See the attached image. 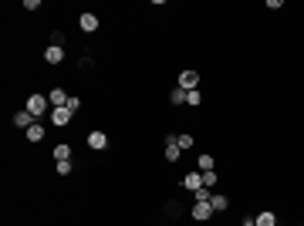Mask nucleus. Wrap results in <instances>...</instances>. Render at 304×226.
Returning a JSON list of instances; mask_svg holds the SVG:
<instances>
[{
  "label": "nucleus",
  "instance_id": "f257e3e1",
  "mask_svg": "<svg viewBox=\"0 0 304 226\" xmlns=\"http://www.w3.org/2000/svg\"><path fill=\"white\" fill-rule=\"evenodd\" d=\"M24 108H27L34 118H44V115H51V102H47V95H37V91H34L31 98L24 102Z\"/></svg>",
  "mask_w": 304,
  "mask_h": 226
},
{
  "label": "nucleus",
  "instance_id": "f03ea898",
  "mask_svg": "<svg viewBox=\"0 0 304 226\" xmlns=\"http://www.w3.org/2000/svg\"><path fill=\"white\" fill-rule=\"evenodd\" d=\"M179 88H183V91L200 88V74H196L193 68H183V71H179Z\"/></svg>",
  "mask_w": 304,
  "mask_h": 226
},
{
  "label": "nucleus",
  "instance_id": "7ed1b4c3",
  "mask_svg": "<svg viewBox=\"0 0 304 226\" xmlns=\"http://www.w3.org/2000/svg\"><path fill=\"white\" fill-rule=\"evenodd\" d=\"M98 14H91V11H85V14H81V17H78V27H81V31H85V34H95V31H98Z\"/></svg>",
  "mask_w": 304,
  "mask_h": 226
},
{
  "label": "nucleus",
  "instance_id": "20e7f679",
  "mask_svg": "<svg viewBox=\"0 0 304 226\" xmlns=\"http://www.w3.org/2000/svg\"><path fill=\"white\" fill-rule=\"evenodd\" d=\"M51 125H57V128H65V125H71V118H75V112H68V108H51Z\"/></svg>",
  "mask_w": 304,
  "mask_h": 226
},
{
  "label": "nucleus",
  "instance_id": "39448f33",
  "mask_svg": "<svg viewBox=\"0 0 304 226\" xmlns=\"http://www.w3.org/2000/svg\"><path fill=\"white\" fill-rule=\"evenodd\" d=\"M183 189L186 192H196V189H203V172H186V176H183Z\"/></svg>",
  "mask_w": 304,
  "mask_h": 226
},
{
  "label": "nucleus",
  "instance_id": "423d86ee",
  "mask_svg": "<svg viewBox=\"0 0 304 226\" xmlns=\"http://www.w3.org/2000/svg\"><path fill=\"white\" fill-rule=\"evenodd\" d=\"M88 148H95V152H101V148H108V135H105L101 128L88 132Z\"/></svg>",
  "mask_w": 304,
  "mask_h": 226
},
{
  "label": "nucleus",
  "instance_id": "0eeeda50",
  "mask_svg": "<svg viewBox=\"0 0 304 226\" xmlns=\"http://www.w3.org/2000/svg\"><path fill=\"white\" fill-rule=\"evenodd\" d=\"M193 219H200V223H206V219H213V206L210 203H193Z\"/></svg>",
  "mask_w": 304,
  "mask_h": 226
},
{
  "label": "nucleus",
  "instance_id": "6e6552de",
  "mask_svg": "<svg viewBox=\"0 0 304 226\" xmlns=\"http://www.w3.org/2000/svg\"><path fill=\"white\" fill-rule=\"evenodd\" d=\"M68 98H71V95H68L65 88H51V91H47V102H51V108H65Z\"/></svg>",
  "mask_w": 304,
  "mask_h": 226
},
{
  "label": "nucleus",
  "instance_id": "1a4fd4ad",
  "mask_svg": "<svg viewBox=\"0 0 304 226\" xmlns=\"http://www.w3.org/2000/svg\"><path fill=\"white\" fill-rule=\"evenodd\" d=\"M44 61H47V64H61V61H65V47L47 44V47H44Z\"/></svg>",
  "mask_w": 304,
  "mask_h": 226
},
{
  "label": "nucleus",
  "instance_id": "9d476101",
  "mask_svg": "<svg viewBox=\"0 0 304 226\" xmlns=\"http://www.w3.org/2000/svg\"><path fill=\"white\" fill-rule=\"evenodd\" d=\"M183 148L176 145V135H166V162H179Z\"/></svg>",
  "mask_w": 304,
  "mask_h": 226
},
{
  "label": "nucleus",
  "instance_id": "9b49d317",
  "mask_svg": "<svg viewBox=\"0 0 304 226\" xmlns=\"http://www.w3.org/2000/svg\"><path fill=\"white\" fill-rule=\"evenodd\" d=\"M24 135H27V142H31V145H34V142H44L47 128H44V125H41V122H34L31 128H27V132H24Z\"/></svg>",
  "mask_w": 304,
  "mask_h": 226
},
{
  "label": "nucleus",
  "instance_id": "f8f14e48",
  "mask_svg": "<svg viewBox=\"0 0 304 226\" xmlns=\"http://www.w3.org/2000/svg\"><path fill=\"white\" fill-rule=\"evenodd\" d=\"M34 122H37V118H34V115L27 112V108H21V112L14 115V125H17V128H24V132H27V128H31Z\"/></svg>",
  "mask_w": 304,
  "mask_h": 226
},
{
  "label": "nucleus",
  "instance_id": "ddd939ff",
  "mask_svg": "<svg viewBox=\"0 0 304 226\" xmlns=\"http://www.w3.org/2000/svg\"><path fill=\"white\" fill-rule=\"evenodd\" d=\"M210 206H213V213H226V209H230V199H226L223 192H213V199H210Z\"/></svg>",
  "mask_w": 304,
  "mask_h": 226
},
{
  "label": "nucleus",
  "instance_id": "4468645a",
  "mask_svg": "<svg viewBox=\"0 0 304 226\" xmlns=\"http://www.w3.org/2000/svg\"><path fill=\"white\" fill-rule=\"evenodd\" d=\"M51 156H54V162H68V159H71V145H65V142H57V145L51 148Z\"/></svg>",
  "mask_w": 304,
  "mask_h": 226
},
{
  "label": "nucleus",
  "instance_id": "2eb2a0df",
  "mask_svg": "<svg viewBox=\"0 0 304 226\" xmlns=\"http://www.w3.org/2000/svg\"><path fill=\"white\" fill-rule=\"evenodd\" d=\"M196 166H200V172H213L216 169V159L210 156V152H203V156L196 159Z\"/></svg>",
  "mask_w": 304,
  "mask_h": 226
},
{
  "label": "nucleus",
  "instance_id": "dca6fc26",
  "mask_svg": "<svg viewBox=\"0 0 304 226\" xmlns=\"http://www.w3.org/2000/svg\"><path fill=\"white\" fill-rule=\"evenodd\" d=\"M176 145H179L183 152H190V148H196V138H193L190 132H183V135H176Z\"/></svg>",
  "mask_w": 304,
  "mask_h": 226
},
{
  "label": "nucleus",
  "instance_id": "f3484780",
  "mask_svg": "<svg viewBox=\"0 0 304 226\" xmlns=\"http://www.w3.org/2000/svg\"><path fill=\"white\" fill-rule=\"evenodd\" d=\"M257 219V226H277V213H270V209H264L260 216H254Z\"/></svg>",
  "mask_w": 304,
  "mask_h": 226
},
{
  "label": "nucleus",
  "instance_id": "a211bd4d",
  "mask_svg": "<svg viewBox=\"0 0 304 226\" xmlns=\"http://www.w3.org/2000/svg\"><path fill=\"white\" fill-rule=\"evenodd\" d=\"M169 105H176V108H179V105H186V91H183V88L169 91Z\"/></svg>",
  "mask_w": 304,
  "mask_h": 226
},
{
  "label": "nucleus",
  "instance_id": "6ab92c4d",
  "mask_svg": "<svg viewBox=\"0 0 304 226\" xmlns=\"http://www.w3.org/2000/svg\"><path fill=\"white\" fill-rule=\"evenodd\" d=\"M186 105H193V108H196V105H203V91H200V88L186 91Z\"/></svg>",
  "mask_w": 304,
  "mask_h": 226
},
{
  "label": "nucleus",
  "instance_id": "aec40b11",
  "mask_svg": "<svg viewBox=\"0 0 304 226\" xmlns=\"http://www.w3.org/2000/svg\"><path fill=\"white\" fill-rule=\"evenodd\" d=\"M216 179H220L216 172H203V186H206V189H213V186H216Z\"/></svg>",
  "mask_w": 304,
  "mask_h": 226
},
{
  "label": "nucleus",
  "instance_id": "412c9836",
  "mask_svg": "<svg viewBox=\"0 0 304 226\" xmlns=\"http://www.w3.org/2000/svg\"><path fill=\"white\" fill-rule=\"evenodd\" d=\"M57 172H61V176H71V172H75V162H71V159H68V162H57Z\"/></svg>",
  "mask_w": 304,
  "mask_h": 226
},
{
  "label": "nucleus",
  "instance_id": "4be33fe9",
  "mask_svg": "<svg viewBox=\"0 0 304 226\" xmlns=\"http://www.w3.org/2000/svg\"><path fill=\"white\" fill-rule=\"evenodd\" d=\"M65 108H68V112H75V115H78V112H81V98H75V95H71Z\"/></svg>",
  "mask_w": 304,
  "mask_h": 226
},
{
  "label": "nucleus",
  "instance_id": "5701e85b",
  "mask_svg": "<svg viewBox=\"0 0 304 226\" xmlns=\"http://www.w3.org/2000/svg\"><path fill=\"white\" fill-rule=\"evenodd\" d=\"M78 68H81V71H88V68H91V57H88V54L78 57Z\"/></svg>",
  "mask_w": 304,
  "mask_h": 226
},
{
  "label": "nucleus",
  "instance_id": "b1692460",
  "mask_svg": "<svg viewBox=\"0 0 304 226\" xmlns=\"http://www.w3.org/2000/svg\"><path fill=\"white\" fill-rule=\"evenodd\" d=\"M240 226H257V219H250V216H247V219H244Z\"/></svg>",
  "mask_w": 304,
  "mask_h": 226
}]
</instances>
